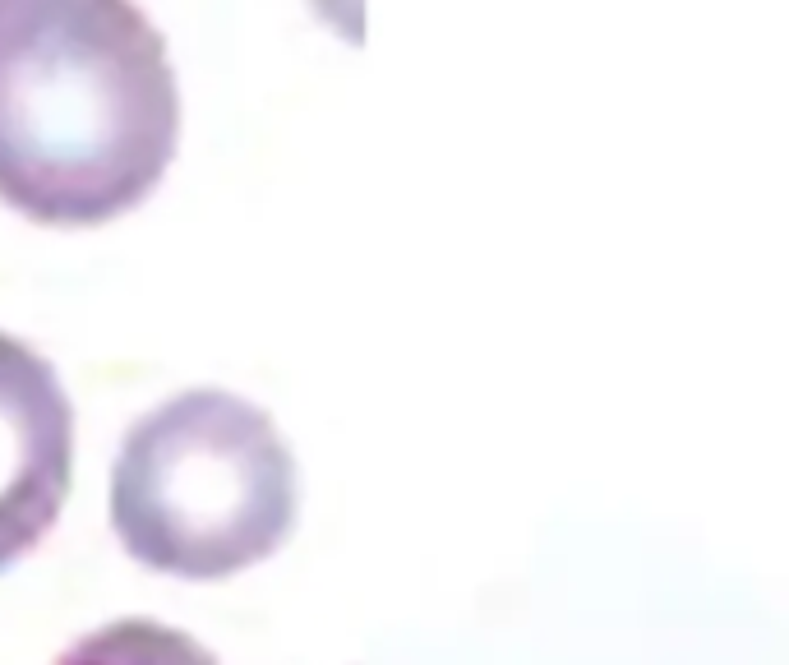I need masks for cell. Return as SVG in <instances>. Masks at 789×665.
Masks as SVG:
<instances>
[{"label":"cell","mask_w":789,"mask_h":665,"mask_svg":"<svg viewBox=\"0 0 789 665\" xmlns=\"http://www.w3.org/2000/svg\"><path fill=\"white\" fill-rule=\"evenodd\" d=\"M56 665H217L208 647L157 619H120L60 652Z\"/></svg>","instance_id":"cell-4"},{"label":"cell","mask_w":789,"mask_h":665,"mask_svg":"<svg viewBox=\"0 0 789 665\" xmlns=\"http://www.w3.org/2000/svg\"><path fill=\"white\" fill-rule=\"evenodd\" d=\"M74 472V407L51 361L0 333V569L60 518Z\"/></svg>","instance_id":"cell-3"},{"label":"cell","mask_w":789,"mask_h":665,"mask_svg":"<svg viewBox=\"0 0 789 665\" xmlns=\"http://www.w3.org/2000/svg\"><path fill=\"white\" fill-rule=\"evenodd\" d=\"M300 508L296 458L254 402L190 388L130 425L111 467V527L125 555L213 582L263 564Z\"/></svg>","instance_id":"cell-2"},{"label":"cell","mask_w":789,"mask_h":665,"mask_svg":"<svg viewBox=\"0 0 789 665\" xmlns=\"http://www.w3.org/2000/svg\"><path fill=\"white\" fill-rule=\"evenodd\" d=\"M167 42L134 0H0V199L47 227L144 204L176 158Z\"/></svg>","instance_id":"cell-1"}]
</instances>
